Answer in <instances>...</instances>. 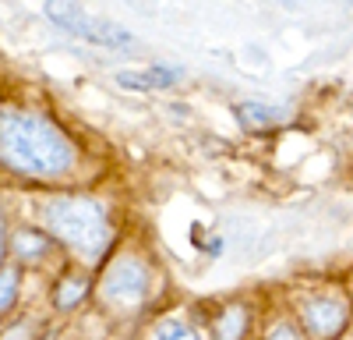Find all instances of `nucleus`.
Wrapping results in <instances>:
<instances>
[{"mask_svg": "<svg viewBox=\"0 0 353 340\" xmlns=\"http://www.w3.org/2000/svg\"><path fill=\"white\" fill-rule=\"evenodd\" d=\"M248 330V312L244 308H226L223 316L216 319V340H241Z\"/></svg>", "mask_w": 353, "mask_h": 340, "instance_id": "6e6552de", "label": "nucleus"}, {"mask_svg": "<svg viewBox=\"0 0 353 340\" xmlns=\"http://www.w3.org/2000/svg\"><path fill=\"white\" fill-rule=\"evenodd\" d=\"M14 252L21 255V259H39V255L46 252V238L36 234V231H18L14 234Z\"/></svg>", "mask_w": 353, "mask_h": 340, "instance_id": "1a4fd4ad", "label": "nucleus"}, {"mask_svg": "<svg viewBox=\"0 0 353 340\" xmlns=\"http://www.w3.org/2000/svg\"><path fill=\"white\" fill-rule=\"evenodd\" d=\"M28 333H32V326H28V323H21L18 330H11L4 340H28Z\"/></svg>", "mask_w": 353, "mask_h": 340, "instance_id": "4468645a", "label": "nucleus"}, {"mask_svg": "<svg viewBox=\"0 0 353 340\" xmlns=\"http://www.w3.org/2000/svg\"><path fill=\"white\" fill-rule=\"evenodd\" d=\"M156 340H198V333L184 323H163L156 330Z\"/></svg>", "mask_w": 353, "mask_h": 340, "instance_id": "f8f14e48", "label": "nucleus"}, {"mask_svg": "<svg viewBox=\"0 0 353 340\" xmlns=\"http://www.w3.org/2000/svg\"><path fill=\"white\" fill-rule=\"evenodd\" d=\"M269 340H301V333L293 330L290 323H279V326H272V330H269Z\"/></svg>", "mask_w": 353, "mask_h": 340, "instance_id": "ddd939ff", "label": "nucleus"}, {"mask_svg": "<svg viewBox=\"0 0 353 340\" xmlns=\"http://www.w3.org/2000/svg\"><path fill=\"white\" fill-rule=\"evenodd\" d=\"M0 160L28 178H57L74 163V146L53 121L25 110L0 113Z\"/></svg>", "mask_w": 353, "mask_h": 340, "instance_id": "f257e3e1", "label": "nucleus"}, {"mask_svg": "<svg viewBox=\"0 0 353 340\" xmlns=\"http://www.w3.org/2000/svg\"><path fill=\"white\" fill-rule=\"evenodd\" d=\"M46 18L64 28L71 36H81L85 43H96V46H128L131 32L113 21H99V18H88L81 11L78 0H46Z\"/></svg>", "mask_w": 353, "mask_h": 340, "instance_id": "7ed1b4c3", "label": "nucleus"}, {"mask_svg": "<svg viewBox=\"0 0 353 340\" xmlns=\"http://www.w3.org/2000/svg\"><path fill=\"white\" fill-rule=\"evenodd\" d=\"M149 283H152V276H149V270H145V263L134 259V255H124V259H117L106 270V276H103V298L113 308L131 312V308H138L145 298H149Z\"/></svg>", "mask_w": 353, "mask_h": 340, "instance_id": "20e7f679", "label": "nucleus"}, {"mask_svg": "<svg viewBox=\"0 0 353 340\" xmlns=\"http://www.w3.org/2000/svg\"><path fill=\"white\" fill-rule=\"evenodd\" d=\"M46 227L85 263H96L110 245V220L96 198H57L46 206Z\"/></svg>", "mask_w": 353, "mask_h": 340, "instance_id": "f03ea898", "label": "nucleus"}, {"mask_svg": "<svg viewBox=\"0 0 353 340\" xmlns=\"http://www.w3.org/2000/svg\"><path fill=\"white\" fill-rule=\"evenodd\" d=\"M173 82H176V71L173 68H145V71H121V75H117V85L134 89V93L166 89V85H173Z\"/></svg>", "mask_w": 353, "mask_h": 340, "instance_id": "423d86ee", "label": "nucleus"}, {"mask_svg": "<svg viewBox=\"0 0 353 340\" xmlns=\"http://www.w3.org/2000/svg\"><path fill=\"white\" fill-rule=\"evenodd\" d=\"M304 319H307V326H311L314 337H325L329 340L346 323V305L339 298H314V301L304 305Z\"/></svg>", "mask_w": 353, "mask_h": 340, "instance_id": "39448f33", "label": "nucleus"}, {"mask_svg": "<svg viewBox=\"0 0 353 340\" xmlns=\"http://www.w3.org/2000/svg\"><path fill=\"white\" fill-rule=\"evenodd\" d=\"M237 117L244 128H269V124H279L283 121V110L279 106H269V103H241L237 106Z\"/></svg>", "mask_w": 353, "mask_h": 340, "instance_id": "0eeeda50", "label": "nucleus"}, {"mask_svg": "<svg viewBox=\"0 0 353 340\" xmlns=\"http://www.w3.org/2000/svg\"><path fill=\"white\" fill-rule=\"evenodd\" d=\"M18 294V270H0V312L14 305Z\"/></svg>", "mask_w": 353, "mask_h": 340, "instance_id": "9b49d317", "label": "nucleus"}, {"mask_svg": "<svg viewBox=\"0 0 353 340\" xmlns=\"http://www.w3.org/2000/svg\"><path fill=\"white\" fill-rule=\"evenodd\" d=\"M85 291H88V287H85V280H81V276H71V280H64V283H61V291H57V305L68 308V305L81 301V294H85Z\"/></svg>", "mask_w": 353, "mask_h": 340, "instance_id": "9d476101", "label": "nucleus"}, {"mask_svg": "<svg viewBox=\"0 0 353 340\" xmlns=\"http://www.w3.org/2000/svg\"><path fill=\"white\" fill-rule=\"evenodd\" d=\"M0 259H4V223H0Z\"/></svg>", "mask_w": 353, "mask_h": 340, "instance_id": "2eb2a0df", "label": "nucleus"}]
</instances>
